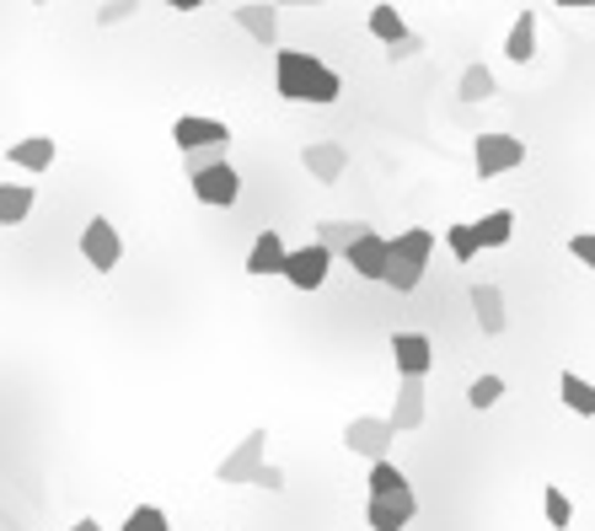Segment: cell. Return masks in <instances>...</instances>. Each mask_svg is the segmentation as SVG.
I'll use <instances>...</instances> for the list:
<instances>
[{
	"instance_id": "12",
	"label": "cell",
	"mask_w": 595,
	"mask_h": 531,
	"mask_svg": "<svg viewBox=\"0 0 595 531\" xmlns=\"http://www.w3.org/2000/svg\"><path fill=\"white\" fill-rule=\"evenodd\" d=\"M300 167L311 172V183H338L349 172V151L338 140H311V146H300Z\"/></svg>"
},
{
	"instance_id": "36",
	"label": "cell",
	"mask_w": 595,
	"mask_h": 531,
	"mask_svg": "<svg viewBox=\"0 0 595 531\" xmlns=\"http://www.w3.org/2000/svg\"><path fill=\"white\" fill-rule=\"evenodd\" d=\"M564 11H595V0H558Z\"/></svg>"
},
{
	"instance_id": "40",
	"label": "cell",
	"mask_w": 595,
	"mask_h": 531,
	"mask_svg": "<svg viewBox=\"0 0 595 531\" xmlns=\"http://www.w3.org/2000/svg\"><path fill=\"white\" fill-rule=\"evenodd\" d=\"M38 6H43V0H38Z\"/></svg>"
},
{
	"instance_id": "9",
	"label": "cell",
	"mask_w": 595,
	"mask_h": 531,
	"mask_svg": "<svg viewBox=\"0 0 595 531\" xmlns=\"http://www.w3.org/2000/svg\"><path fill=\"white\" fill-rule=\"evenodd\" d=\"M328 269H333V252L306 242V248L285 252V269H279V274L296 284V290H323V284H328Z\"/></svg>"
},
{
	"instance_id": "39",
	"label": "cell",
	"mask_w": 595,
	"mask_h": 531,
	"mask_svg": "<svg viewBox=\"0 0 595 531\" xmlns=\"http://www.w3.org/2000/svg\"><path fill=\"white\" fill-rule=\"evenodd\" d=\"M70 531H102V527H97V521H91V515H87V521H76V527H70Z\"/></svg>"
},
{
	"instance_id": "16",
	"label": "cell",
	"mask_w": 595,
	"mask_h": 531,
	"mask_svg": "<svg viewBox=\"0 0 595 531\" xmlns=\"http://www.w3.org/2000/svg\"><path fill=\"white\" fill-rule=\"evenodd\" d=\"M231 17H237V28L247 32L252 43H264V49H274V43H279V11H274V6H264V0H247V6H237Z\"/></svg>"
},
{
	"instance_id": "32",
	"label": "cell",
	"mask_w": 595,
	"mask_h": 531,
	"mask_svg": "<svg viewBox=\"0 0 595 531\" xmlns=\"http://www.w3.org/2000/svg\"><path fill=\"white\" fill-rule=\"evenodd\" d=\"M414 54H424V38L418 32H403L397 43H387V60L397 64V60H414Z\"/></svg>"
},
{
	"instance_id": "8",
	"label": "cell",
	"mask_w": 595,
	"mask_h": 531,
	"mask_svg": "<svg viewBox=\"0 0 595 531\" xmlns=\"http://www.w3.org/2000/svg\"><path fill=\"white\" fill-rule=\"evenodd\" d=\"M391 440H397V430H391L381 413H359V419L344 424V445H349L355 457H365V462H381L391 451Z\"/></svg>"
},
{
	"instance_id": "7",
	"label": "cell",
	"mask_w": 595,
	"mask_h": 531,
	"mask_svg": "<svg viewBox=\"0 0 595 531\" xmlns=\"http://www.w3.org/2000/svg\"><path fill=\"white\" fill-rule=\"evenodd\" d=\"M418 515V494L403 483V489H387V494H370L365 504V527L370 531H403Z\"/></svg>"
},
{
	"instance_id": "10",
	"label": "cell",
	"mask_w": 595,
	"mask_h": 531,
	"mask_svg": "<svg viewBox=\"0 0 595 531\" xmlns=\"http://www.w3.org/2000/svg\"><path fill=\"white\" fill-rule=\"evenodd\" d=\"M172 146H178L182 157L188 151H209V146H231V129L220 124V119H205V113H182L178 124H172Z\"/></svg>"
},
{
	"instance_id": "33",
	"label": "cell",
	"mask_w": 595,
	"mask_h": 531,
	"mask_svg": "<svg viewBox=\"0 0 595 531\" xmlns=\"http://www.w3.org/2000/svg\"><path fill=\"white\" fill-rule=\"evenodd\" d=\"M215 161H226V146H209V151H188V157H182V167H188V178H194V172H205V167H215Z\"/></svg>"
},
{
	"instance_id": "14",
	"label": "cell",
	"mask_w": 595,
	"mask_h": 531,
	"mask_svg": "<svg viewBox=\"0 0 595 531\" xmlns=\"http://www.w3.org/2000/svg\"><path fill=\"white\" fill-rule=\"evenodd\" d=\"M473 317H477V328H483V339H499L509 328V312H505V290L499 284H473Z\"/></svg>"
},
{
	"instance_id": "27",
	"label": "cell",
	"mask_w": 595,
	"mask_h": 531,
	"mask_svg": "<svg viewBox=\"0 0 595 531\" xmlns=\"http://www.w3.org/2000/svg\"><path fill=\"white\" fill-rule=\"evenodd\" d=\"M123 531H172V521H167L161 504H135V510L123 515Z\"/></svg>"
},
{
	"instance_id": "18",
	"label": "cell",
	"mask_w": 595,
	"mask_h": 531,
	"mask_svg": "<svg viewBox=\"0 0 595 531\" xmlns=\"http://www.w3.org/2000/svg\"><path fill=\"white\" fill-rule=\"evenodd\" d=\"M285 237H279V231H274V226H268V231H258V242H252V252H247V274H252V280H268V274H279V269H285Z\"/></svg>"
},
{
	"instance_id": "22",
	"label": "cell",
	"mask_w": 595,
	"mask_h": 531,
	"mask_svg": "<svg viewBox=\"0 0 595 531\" xmlns=\"http://www.w3.org/2000/svg\"><path fill=\"white\" fill-rule=\"evenodd\" d=\"M494 92H499V81H494L488 64H467L462 81H456V97H462V102H488Z\"/></svg>"
},
{
	"instance_id": "19",
	"label": "cell",
	"mask_w": 595,
	"mask_h": 531,
	"mask_svg": "<svg viewBox=\"0 0 595 531\" xmlns=\"http://www.w3.org/2000/svg\"><path fill=\"white\" fill-rule=\"evenodd\" d=\"M473 237H477V248H509V237H515V210H488L483 220H473Z\"/></svg>"
},
{
	"instance_id": "37",
	"label": "cell",
	"mask_w": 595,
	"mask_h": 531,
	"mask_svg": "<svg viewBox=\"0 0 595 531\" xmlns=\"http://www.w3.org/2000/svg\"><path fill=\"white\" fill-rule=\"evenodd\" d=\"M167 6H172V11H199L205 0H167Z\"/></svg>"
},
{
	"instance_id": "28",
	"label": "cell",
	"mask_w": 595,
	"mask_h": 531,
	"mask_svg": "<svg viewBox=\"0 0 595 531\" xmlns=\"http://www.w3.org/2000/svg\"><path fill=\"white\" fill-rule=\"evenodd\" d=\"M499 398H505V375H477L473 387H467V403H473L477 413H483V408H494Z\"/></svg>"
},
{
	"instance_id": "20",
	"label": "cell",
	"mask_w": 595,
	"mask_h": 531,
	"mask_svg": "<svg viewBox=\"0 0 595 531\" xmlns=\"http://www.w3.org/2000/svg\"><path fill=\"white\" fill-rule=\"evenodd\" d=\"M38 204L32 183H0V226H22Z\"/></svg>"
},
{
	"instance_id": "3",
	"label": "cell",
	"mask_w": 595,
	"mask_h": 531,
	"mask_svg": "<svg viewBox=\"0 0 595 531\" xmlns=\"http://www.w3.org/2000/svg\"><path fill=\"white\" fill-rule=\"evenodd\" d=\"M473 167H477L483 183H494V178H505V172H515V167H526V140H515V134H505V129L477 134Z\"/></svg>"
},
{
	"instance_id": "30",
	"label": "cell",
	"mask_w": 595,
	"mask_h": 531,
	"mask_svg": "<svg viewBox=\"0 0 595 531\" xmlns=\"http://www.w3.org/2000/svg\"><path fill=\"white\" fill-rule=\"evenodd\" d=\"M408 478H403V468L391 462V457H381V462H370V494H387V489H403Z\"/></svg>"
},
{
	"instance_id": "1",
	"label": "cell",
	"mask_w": 595,
	"mask_h": 531,
	"mask_svg": "<svg viewBox=\"0 0 595 531\" xmlns=\"http://www.w3.org/2000/svg\"><path fill=\"white\" fill-rule=\"evenodd\" d=\"M274 87L285 102H306V108H328L344 97V81H338V70L323 64L317 54H306V49H279L274 54Z\"/></svg>"
},
{
	"instance_id": "35",
	"label": "cell",
	"mask_w": 595,
	"mask_h": 531,
	"mask_svg": "<svg viewBox=\"0 0 595 531\" xmlns=\"http://www.w3.org/2000/svg\"><path fill=\"white\" fill-rule=\"evenodd\" d=\"M252 489H268V494H279V489H285V468L264 462V468H258V478H252Z\"/></svg>"
},
{
	"instance_id": "34",
	"label": "cell",
	"mask_w": 595,
	"mask_h": 531,
	"mask_svg": "<svg viewBox=\"0 0 595 531\" xmlns=\"http://www.w3.org/2000/svg\"><path fill=\"white\" fill-rule=\"evenodd\" d=\"M568 252H574L585 269H595V231H574V237H568Z\"/></svg>"
},
{
	"instance_id": "13",
	"label": "cell",
	"mask_w": 595,
	"mask_h": 531,
	"mask_svg": "<svg viewBox=\"0 0 595 531\" xmlns=\"http://www.w3.org/2000/svg\"><path fill=\"white\" fill-rule=\"evenodd\" d=\"M424 375H403V387H397V403H391L387 424L397 435H408V430H424Z\"/></svg>"
},
{
	"instance_id": "23",
	"label": "cell",
	"mask_w": 595,
	"mask_h": 531,
	"mask_svg": "<svg viewBox=\"0 0 595 531\" xmlns=\"http://www.w3.org/2000/svg\"><path fill=\"white\" fill-rule=\"evenodd\" d=\"M558 398H564V408H574V413L595 419V381H585V375L564 371V381H558Z\"/></svg>"
},
{
	"instance_id": "11",
	"label": "cell",
	"mask_w": 595,
	"mask_h": 531,
	"mask_svg": "<svg viewBox=\"0 0 595 531\" xmlns=\"http://www.w3.org/2000/svg\"><path fill=\"white\" fill-rule=\"evenodd\" d=\"M344 258H349V269H355L359 280H370V284L387 280V237H381V231H370V226H365L355 242L344 248Z\"/></svg>"
},
{
	"instance_id": "5",
	"label": "cell",
	"mask_w": 595,
	"mask_h": 531,
	"mask_svg": "<svg viewBox=\"0 0 595 531\" xmlns=\"http://www.w3.org/2000/svg\"><path fill=\"white\" fill-rule=\"evenodd\" d=\"M188 183H194V199L209 204V210H231V204L241 199V172L231 167V161H215V167H205V172H194Z\"/></svg>"
},
{
	"instance_id": "2",
	"label": "cell",
	"mask_w": 595,
	"mask_h": 531,
	"mask_svg": "<svg viewBox=\"0 0 595 531\" xmlns=\"http://www.w3.org/2000/svg\"><path fill=\"white\" fill-rule=\"evenodd\" d=\"M429 252H435V237L414 226V231H403V237H387V280L397 295H414L418 280H424V269H429Z\"/></svg>"
},
{
	"instance_id": "38",
	"label": "cell",
	"mask_w": 595,
	"mask_h": 531,
	"mask_svg": "<svg viewBox=\"0 0 595 531\" xmlns=\"http://www.w3.org/2000/svg\"><path fill=\"white\" fill-rule=\"evenodd\" d=\"M285 6H323V0H274V11H285Z\"/></svg>"
},
{
	"instance_id": "21",
	"label": "cell",
	"mask_w": 595,
	"mask_h": 531,
	"mask_svg": "<svg viewBox=\"0 0 595 531\" xmlns=\"http://www.w3.org/2000/svg\"><path fill=\"white\" fill-rule=\"evenodd\" d=\"M532 54H536V11H520L515 28H509V38H505V60L526 64Z\"/></svg>"
},
{
	"instance_id": "26",
	"label": "cell",
	"mask_w": 595,
	"mask_h": 531,
	"mask_svg": "<svg viewBox=\"0 0 595 531\" xmlns=\"http://www.w3.org/2000/svg\"><path fill=\"white\" fill-rule=\"evenodd\" d=\"M446 248H450V258L456 263H473L477 252V237H473V220H456V226H446Z\"/></svg>"
},
{
	"instance_id": "29",
	"label": "cell",
	"mask_w": 595,
	"mask_h": 531,
	"mask_svg": "<svg viewBox=\"0 0 595 531\" xmlns=\"http://www.w3.org/2000/svg\"><path fill=\"white\" fill-rule=\"evenodd\" d=\"M542 510H547V527H558V531L574 527V500H568L564 489H547V494H542Z\"/></svg>"
},
{
	"instance_id": "31",
	"label": "cell",
	"mask_w": 595,
	"mask_h": 531,
	"mask_svg": "<svg viewBox=\"0 0 595 531\" xmlns=\"http://www.w3.org/2000/svg\"><path fill=\"white\" fill-rule=\"evenodd\" d=\"M140 11V0H108V6H97V28H119Z\"/></svg>"
},
{
	"instance_id": "24",
	"label": "cell",
	"mask_w": 595,
	"mask_h": 531,
	"mask_svg": "<svg viewBox=\"0 0 595 531\" xmlns=\"http://www.w3.org/2000/svg\"><path fill=\"white\" fill-rule=\"evenodd\" d=\"M403 32H408V22H403V11H397L391 0L370 6V38H376V43H397Z\"/></svg>"
},
{
	"instance_id": "25",
	"label": "cell",
	"mask_w": 595,
	"mask_h": 531,
	"mask_svg": "<svg viewBox=\"0 0 595 531\" xmlns=\"http://www.w3.org/2000/svg\"><path fill=\"white\" fill-rule=\"evenodd\" d=\"M359 231H365V226H359V220H323V226H317V237H311V242H317V248H328L333 258H338V252L349 248V242H355Z\"/></svg>"
},
{
	"instance_id": "15",
	"label": "cell",
	"mask_w": 595,
	"mask_h": 531,
	"mask_svg": "<svg viewBox=\"0 0 595 531\" xmlns=\"http://www.w3.org/2000/svg\"><path fill=\"white\" fill-rule=\"evenodd\" d=\"M391 360L403 375H429V365H435L429 333H391Z\"/></svg>"
},
{
	"instance_id": "17",
	"label": "cell",
	"mask_w": 595,
	"mask_h": 531,
	"mask_svg": "<svg viewBox=\"0 0 595 531\" xmlns=\"http://www.w3.org/2000/svg\"><path fill=\"white\" fill-rule=\"evenodd\" d=\"M54 157H60V146H54L49 134H28V140H11V146H6V161L22 167V172H49Z\"/></svg>"
},
{
	"instance_id": "6",
	"label": "cell",
	"mask_w": 595,
	"mask_h": 531,
	"mask_svg": "<svg viewBox=\"0 0 595 531\" xmlns=\"http://www.w3.org/2000/svg\"><path fill=\"white\" fill-rule=\"evenodd\" d=\"M264 462H268V430L258 424V430H247V440H237V451L215 468V478H220V483H247V489H252V478H258Z\"/></svg>"
},
{
	"instance_id": "4",
	"label": "cell",
	"mask_w": 595,
	"mask_h": 531,
	"mask_svg": "<svg viewBox=\"0 0 595 531\" xmlns=\"http://www.w3.org/2000/svg\"><path fill=\"white\" fill-rule=\"evenodd\" d=\"M81 258H87L97 274H113V269H119L123 237H119V226H113L108 216H91L87 226H81Z\"/></svg>"
}]
</instances>
